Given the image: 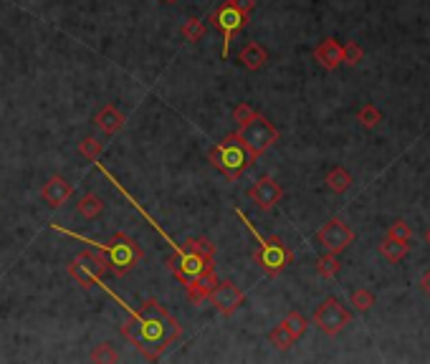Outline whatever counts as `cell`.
Here are the masks:
<instances>
[{"label":"cell","instance_id":"cell-1","mask_svg":"<svg viewBox=\"0 0 430 364\" xmlns=\"http://www.w3.org/2000/svg\"><path fill=\"white\" fill-rule=\"evenodd\" d=\"M119 332L147 362H157L172 344L183 339V324L152 296L144 298L137 312H129V319Z\"/></svg>","mask_w":430,"mask_h":364},{"label":"cell","instance_id":"cell-2","mask_svg":"<svg viewBox=\"0 0 430 364\" xmlns=\"http://www.w3.org/2000/svg\"><path fill=\"white\" fill-rule=\"evenodd\" d=\"M165 266L170 268L172 276L185 286L187 296H190L193 304L205 301L208 294L213 291V286L218 283L213 258L203 256V253L187 251L183 245H175V253L165 260Z\"/></svg>","mask_w":430,"mask_h":364},{"label":"cell","instance_id":"cell-3","mask_svg":"<svg viewBox=\"0 0 430 364\" xmlns=\"http://www.w3.org/2000/svg\"><path fill=\"white\" fill-rule=\"evenodd\" d=\"M208 162L221 172L223 178L238 180V178H243L245 172L256 164V157L251 155L248 144L241 140V134L230 132L228 137H223V140L208 152Z\"/></svg>","mask_w":430,"mask_h":364},{"label":"cell","instance_id":"cell-4","mask_svg":"<svg viewBox=\"0 0 430 364\" xmlns=\"http://www.w3.org/2000/svg\"><path fill=\"white\" fill-rule=\"evenodd\" d=\"M236 215L241 218L245 225H248L251 236L256 238V243H259V248L253 251V260L261 266V271H263L266 276H271V278L279 276V274H283V271L294 263V251H291L289 245L283 243L279 236H268V238H263V236H261V233L256 231L251 223H248V218H245L241 210H236Z\"/></svg>","mask_w":430,"mask_h":364},{"label":"cell","instance_id":"cell-5","mask_svg":"<svg viewBox=\"0 0 430 364\" xmlns=\"http://www.w3.org/2000/svg\"><path fill=\"white\" fill-rule=\"evenodd\" d=\"M91 245H97V251L102 253L109 263V274L124 278L127 274H132L134 268L140 266L144 253H142V245L127 236V233H114L106 243H97V240H89Z\"/></svg>","mask_w":430,"mask_h":364},{"label":"cell","instance_id":"cell-6","mask_svg":"<svg viewBox=\"0 0 430 364\" xmlns=\"http://www.w3.org/2000/svg\"><path fill=\"white\" fill-rule=\"evenodd\" d=\"M106 274H109V263L99 251H82L68 263V276L86 291L102 286Z\"/></svg>","mask_w":430,"mask_h":364},{"label":"cell","instance_id":"cell-7","mask_svg":"<svg viewBox=\"0 0 430 364\" xmlns=\"http://www.w3.org/2000/svg\"><path fill=\"white\" fill-rule=\"evenodd\" d=\"M251 13H245L241 8L236 6V0H223L221 6L215 8L213 13H210L208 23L213 28H218L223 33V59H228V48H230V41L245 28V23H248Z\"/></svg>","mask_w":430,"mask_h":364},{"label":"cell","instance_id":"cell-8","mask_svg":"<svg viewBox=\"0 0 430 364\" xmlns=\"http://www.w3.org/2000/svg\"><path fill=\"white\" fill-rule=\"evenodd\" d=\"M238 134H241V140L248 144V149H251V155L256 157V160H259L261 155H266L268 149L279 142V129H276L266 117H261L259 112H256L253 119H248L245 124L238 126Z\"/></svg>","mask_w":430,"mask_h":364},{"label":"cell","instance_id":"cell-9","mask_svg":"<svg viewBox=\"0 0 430 364\" xmlns=\"http://www.w3.org/2000/svg\"><path fill=\"white\" fill-rule=\"evenodd\" d=\"M312 321H314V327H319V332H324V334H329V336H337L342 329L352 321V314L347 312V306H342L339 298L329 296L317 306Z\"/></svg>","mask_w":430,"mask_h":364},{"label":"cell","instance_id":"cell-10","mask_svg":"<svg viewBox=\"0 0 430 364\" xmlns=\"http://www.w3.org/2000/svg\"><path fill=\"white\" fill-rule=\"evenodd\" d=\"M317 240H319V245L324 251L342 253L355 243V233H352V228L342 218H329L319 228V233H317Z\"/></svg>","mask_w":430,"mask_h":364},{"label":"cell","instance_id":"cell-11","mask_svg":"<svg viewBox=\"0 0 430 364\" xmlns=\"http://www.w3.org/2000/svg\"><path fill=\"white\" fill-rule=\"evenodd\" d=\"M208 301L218 309V314H223V316H233V314L243 306L245 294L238 289L233 281H218L213 286V291L208 294Z\"/></svg>","mask_w":430,"mask_h":364},{"label":"cell","instance_id":"cell-12","mask_svg":"<svg viewBox=\"0 0 430 364\" xmlns=\"http://www.w3.org/2000/svg\"><path fill=\"white\" fill-rule=\"evenodd\" d=\"M248 195H251V200L256 202L261 210H271L276 202L283 198V190L271 175H263V178H259L256 182H253Z\"/></svg>","mask_w":430,"mask_h":364},{"label":"cell","instance_id":"cell-13","mask_svg":"<svg viewBox=\"0 0 430 364\" xmlns=\"http://www.w3.org/2000/svg\"><path fill=\"white\" fill-rule=\"evenodd\" d=\"M71 195H74V185L66 178H61V175L48 178L46 185L41 187V198H44V202L48 208H61Z\"/></svg>","mask_w":430,"mask_h":364},{"label":"cell","instance_id":"cell-14","mask_svg":"<svg viewBox=\"0 0 430 364\" xmlns=\"http://www.w3.org/2000/svg\"><path fill=\"white\" fill-rule=\"evenodd\" d=\"M124 124H127V117L122 112H119V109L114 104L102 106V109L97 112V117H94V126H97V129L102 134H106V137L117 134Z\"/></svg>","mask_w":430,"mask_h":364},{"label":"cell","instance_id":"cell-15","mask_svg":"<svg viewBox=\"0 0 430 364\" xmlns=\"http://www.w3.org/2000/svg\"><path fill=\"white\" fill-rule=\"evenodd\" d=\"M314 59L317 64H321L324 68H337L342 64V44L337 38H324L317 48H314Z\"/></svg>","mask_w":430,"mask_h":364},{"label":"cell","instance_id":"cell-16","mask_svg":"<svg viewBox=\"0 0 430 364\" xmlns=\"http://www.w3.org/2000/svg\"><path fill=\"white\" fill-rule=\"evenodd\" d=\"M266 61H268V51L261 44H256V41H248V44L238 51V64L245 66L248 71H259V68H263Z\"/></svg>","mask_w":430,"mask_h":364},{"label":"cell","instance_id":"cell-17","mask_svg":"<svg viewBox=\"0 0 430 364\" xmlns=\"http://www.w3.org/2000/svg\"><path fill=\"white\" fill-rule=\"evenodd\" d=\"M76 213L86 220H97L102 213H104V200L99 198L97 193H86L76 200Z\"/></svg>","mask_w":430,"mask_h":364},{"label":"cell","instance_id":"cell-18","mask_svg":"<svg viewBox=\"0 0 430 364\" xmlns=\"http://www.w3.org/2000/svg\"><path fill=\"white\" fill-rule=\"evenodd\" d=\"M324 182L329 185V190H332V193L342 195V193H347L349 187H352V175H349V172L344 170L342 164H334L332 170L326 172Z\"/></svg>","mask_w":430,"mask_h":364},{"label":"cell","instance_id":"cell-19","mask_svg":"<svg viewBox=\"0 0 430 364\" xmlns=\"http://www.w3.org/2000/svg\"><path fill=\"white\" fill-rule=\"evenodd\" d=\"M408 243H410V240H398V238H390V236H387V238L380 243V253H382L387 260L398 263V260H402L410 253V245Z\"/></svg>","mask_w":430,"mask_h":364},{"label":"cell","instance_id":"cell-20","mask_svg":"<svg viewBox=\"0 0 430 364\" xmlns=\"http://www.w3.org/2000/svg\"><path fill=\"white\" fill-rule=\"evenodd\" d=\"M317 274L321 276V278H334V276L339 274V268H342V260H339V253H329L326 251L324 256H319L317 258Z\"/></svg>","mask_w":430,"mask_h":364},{"label":"cell","instance_id":"cell-21","mask_svg":"<svg viewBox=\"0 0 430 364\" xmlns=\"http://www.w3.org/2000/svg\"><path fill=\"white\" fill-rule=\"evenodd\" d=\"M180 36L185 38L187 44H198L203 36H205V23L200 18H187L183 26H180Z\"/></svg>","mask_w":430,"mask_h":364},{"label":"cell","instance_id":"cell-22","mask_svg":"<svg viewBox=\"0 0 430 364\" xmlns=\"http://www.w3.org/2000/svg\"><path fill=\"white\" fill-rule=\"evenodd\" d=\"M102 152H104V144H102V140H97V137H84V140L79 142V155L86 157L89 162H97L99 157H102Z\"/></svg>","mask_w":430,"mask_h":364},{"label":"cell","instance_id":"cell-23","mask_svg":"<svg viewBox=\"0 0 430 364\" xmlns=\"http://www.w3.org/2000/svg\"><path fill=\"white\" fill-rule=\"evenodd\" d=\"M281 324L289 329L291 334H294V339H301V336L306 334V329H309V321H306V316H304V314H299V312H289V316H286Z\"/></svg>","mask_w":430,"mask_h":364},{"label":"cell","instance_id":"cell-24","mask_svg":"<svg viewBox=\"0 0 430 364\" xmlns=\"http://www.w3.org/2000/svg\"><path fill=\"white\" fill-rule=\"evenodd\" d=\"M268 339H271V344H274L276 349H289V347H294V342H297V339H294V334H291L289 329L283 327V324H279V327L274 329V332H271V334H268Z\"/></svg>","mask_w":430,"mask_h":364},{"label":"cell","instance_id":"cell-25","mask_svg":"<svg viewBox=\"0 0 430 364\" xmlns=\"http://www.w3.org/2000/svg\"><path fill=\"white\" fill-rule=\"evenodd\" d=\"M91 362H97V364H102V362H119V354H117V349L111 347L109 342H102V344H97L94 349H91Z\"/></svg>","mask_w":430,"mask_h":364},{"label":"cell","instance_id":"cell-26","mask_svg":"<svg viewBox=\"0 0 430 364\" xmlns=\"http://www.w3.org/2000/svg\"><path fill=\"white\" fill-rule=\"evenodd\" d=\"M357 119H359V124L367 126V129H375V126L382 122V112H380L375 104H364L362 109H359V114H357Z\"/></svg>","mask_w":430,"mask_h":364},{"label":"cell","instance_id":"cell-27","mask_svg":"<svg viewBox=\"0 0 430 364\" xmlns=\"http://www.w3.org/2000/svg\"><path fill=\"white\" fill-rule=\"evenodd\" d=\"M352 306H355L357 312H370L372 306H375V294L367 289L352 291Z\"/></svg>","mask_w":430,"mask_h":364},{"label":"cell","instance_id":"cell-28","mask_svg":"<svg viewBox=\"0 0 430 364\" xmlns=\"http://www.w3.org/2000/svg\"><path fill=\"white\" fill-rule=\"evenodd\" d=\"M364 51L359 48V44L355 41H349V44L342 46V64H347V66H357L359 61H362Z\"/></svg>","mask_w":430,"mask_h":364},{"label":"cell","instance_id":"cell-29","mask_svg":"<svg viewBox=\"0 0 430 364\" xmlns=\"http://www.w3.org/2000/svg\"><path fill=\"white\" fill-rule=\"evenodd\" d=\"M183 248L195 251V253H203V256H210V258L215 256V243L213 240H208V238H185Z\"/></svg>","mask_w":430,"mask_h":364},{"label":"cell","instance_id":"cell-30","mask_svg":"<svg viewBox=\"0 0 430 364\" xmlns=\"http://www.w3.org/2000/svg\"><path fill=\"white\" fill-rule=\"evenodd\" d=\"M387 236H390V238H398V240H410L413 238V228H410L405 220H395V223L390 225Z\"/></svg>","mask_w":430,"mask_h":364},{"label":"cell","instance_id":"cell-31","mask_svg":"<svg viewBox=\"0 0 430 364\" xmlns=\"http://www.w3.org/2000/svg\"><path fill=\"white\" fill-rule=\"evenodd\" d=\"M256 117V109H253V104H238L236 109H233V122H236L238 126L245 124L248 119H253Z\"/></svg>","mask_w":430,"mask_h":364},{"label":"cell","instance_id":"cell-32","mask_svg":"<svg viewBox=\"0 0 430 364\" xmlns=\"http://www.w3.org/2000/svg\"><path fill=\"white\" fill-rule=\"evenodd\" d=\"M236 6L245 13H253V8H256V0H236Z\"/></svg>","mask_w":430,"mask_h":364},{"label":"cell","instance_id":"cell-33","mask_svg":"<svg viewBox=\"0 0 430 364\" xmlns=\"http://www.w3.org/2000/svg\"><path fill=\"white\" fill-rule=\"evenodd\" d=\"M420 289H423V294H428L430 296V268L420 276Z\"/></svg>","mask_w":430,"mask_h":364},{"label":"cell","instance_id":"cell-34","mask_svg":"<svg viewBox=\"0 0 430 364\" xmlns=\"http://www.w3.org/2000/svg\"><path fill=\"white\" fill-rule=\"evenodd\" d=\"M160 3H165V6H172V3H178V0H160Z\"/></svg>","mask_w":430,"mask_h":364},{"label":"cell","instance_id":"cell-35","mask_svg":"<svg viewBox=\"0 0 430 364\" xmlns=\"http://www.w3.org/2000/svg\"><path fill=\"white\" fill-rule=\"evenodd\" d=\"M425 243L430 245V228H428V231H425Z\"/></svg>","mask_w":430,"mask_h":364}]
</instances>
